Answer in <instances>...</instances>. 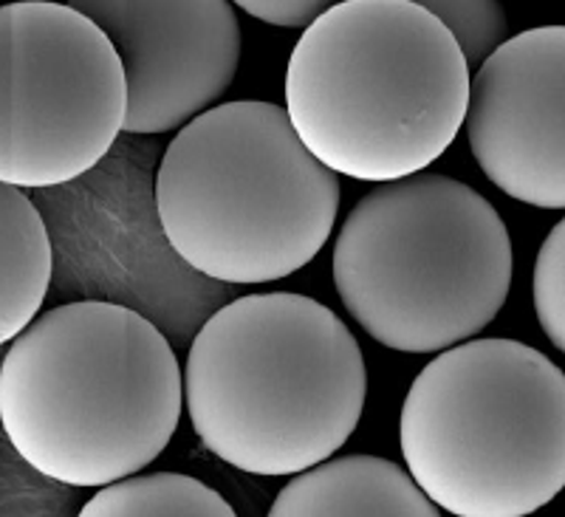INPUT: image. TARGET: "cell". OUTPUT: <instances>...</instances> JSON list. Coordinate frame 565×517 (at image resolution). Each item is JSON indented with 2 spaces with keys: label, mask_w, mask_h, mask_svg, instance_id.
Masks as SVG:
<instances>
[{
  "label": "cell",
  "mask_w": 565,
  "mask_h": 517,
  "mask_svg": "<svg viewBox=\"0 0 565 517\" xmlns=\"http://www.w3.org/2000/svg\"><path fill=\"white\" fill-rule=\"evenodd\" d=\"M512 275V238L498 210L438 172L373 187L334 243L342 306L402 354L469 342L509 300Z\"/></svg>",
  "instance_id": "obj_5"
},
{
  "label": "cell",
  "mask_w": 565,
  "mask_h": 517,
  "mask_svg": "<svg viewBox=\"0 0 565 517\" xmlns=\"http://www.w3.org/2000/svg\"><path fill=\"white\" fill-rule=\"evenodd\" d=\"M52 238L23 190L0 184V345L40 317L52 283Z\"/></svg>",
  "instance_id": "obj_11"
},
{
  "label": "cell",
  "mask_w": 565,
  "mask_h": 517,
  "mask_svg": "<svg viewBox=\"0 0 565 517\" xmlns=\"http://www.w3.org/2000/svg\"><path fill=\"white\" fill-rule=\"evenodd\" d=\"M128 83L125 134H168L215 108L241 65V23L226 0H85Z\"/></svg>",
  "instance_id": "obj_8"
},
{
  "label": "cell",
  "mask_w": 565,
  "mask_h": 517,
  "mask_svg": "<svg viewBox=\"0 0 565 517\" xmlns=\"http://www.w3.org/2000/svg\"><path fill=\"white\" fill-rule=\"evenodd\" d=\"M422 7L447 27L472 74L507 43L509 20L494 0H427Z\"/></svg>",
  "instance_id": "obj_13"
},
{
  "label": "cell",
  "mask_w": 565,
  "mask_h": 517,
  "mask_svg": "<svg viewBox=\"0 0 565 517\" xmlns=\"http://www.w3.org/2000/svg\"><path fill=\"white\" fill-rule=\"evenodd\" d=\"M77 517H238L224 495L181 473L134 475L99 489Z\"/></svg>",
  "instance_id": "obj_12"
},
{
  "label": "cell",
  "mask_w": 565,
  "mask_h": 517,
  "mask_svg": "<svg viewBox=\"0 0 565 517\" xmlns=\"http://www.w3.org/2000/svg\"><path fill=\"white\" fill-rule=\"evenodd\" d=\"M367 397L351 328L306 294H249L206 319L184 365V402L206 450L282 478L331 461Z\"/></svg>",
  "instance_id": "obj_3"
},
{
  "label": "cell",
  "mask_w": 565,
  "mask_h": 517,
  "mask_svg": "<svg viewBox=\"0 0 565 517\" xmlns=\"http://www.w3.org/2000/svg\"><path fill=\"white\" fill-rule=\"evenodd\" d=\"M184 373L164 334L119 303L79 300L40 314L0 365V424L49 481L134 478L175 435Z\"/></svg>",
  "instance_id": "obj_1"
},
{
  "label": "cell",
  "mask_w": 565,
  "mask_h": 517,
  "mask_svg": "<svg viewBox=\"0 0 565 517\" xmlns=\"http://www.w3.org/2000/svg\"><path fill=\"white\" fill-rule=\"evenodd\" d=\"M532 300L548 342L565 357V218H559L534 261Z\"/></svg>",
  "instance_id": "obj_14"
},
{
  "label": "cell",
  "mask_w": 565,
  "mask_h": 517,
  "mask_svg": "<svg viewBox=\"0 0 565 517\" xmlns=\"http://www.w3.org/2000/svg\"><path fill=\"white\" fill-rule=\"evenodd\" d=\"M238 7L252 18L269 23V27L302 29L306 32L331 9V3H326V0H241Z\"/></svg>",
  "instance_id": "obj_15"
},
{
  "label": "cell",
  "mask_w": 565,
  "mask_h": 517,
  "mask_svg": "<svg viewBox=\"0 0 565 517\" xmlns=\"http://www.w3.org/2000/svg\"><path fill=\"white\" fill-rule=\"evenodd\" d=\"M128 116L122 60L71 3L0 7V184L60 187L108 156Z\"/></svg>",
  "instance_id": "obj_7"
},
{
  "label": "cell",
  "mask_w": 565,
  "mask_h": 517,
  "mask_svg": "<svg viewBox=\"0 0 565 517\" xmlns=\"http://www.w3.org/2000/svg\"><path fill=\"white\" fill-rule=\"evenodd\" d=\"M398 441L438 509L534 515L565 489V373L518 339H469L413 379Z\"/></svg>",
  "instance_id": "obj_6"
},
{
  "label": "cell",
  "mask_w": 565,
  "mask_h": 517,
  "mask_svg": "<svg viewBox=\"0 0 565 517\" xmlns=\"http://www.w3.org/2000/svg\"><path fill=\"white\" fill-rule=\"evenodd\" d=\"M469 83L461 49L422 3L345 0L297 40L286 114L322 167L391 184L450 150Z\"/></svg>",
  "instance_id": "obj_2"
},
{
  "label": "cell",
  "mask_w": 565,
  "mask_h": 517,
  "mask_svg": "<svg viewBox=\"0 0 565 517\" xmlns=\"http://www.w3.org/2000/svg\"><path fill=\"white\" fill-rule=\"evenodd\" d=\"M467 139L509 199L565 210V27L514 34L472 74Z\"/></svg>",
  "instance_id": "obj_9"
},
{
  "label": "cell",
  "mask_w": 565,
  "mask_h": 517,
  "mask_svg": "<svg viewBox=\"0 0 565 517\" xmlns=\"http://www.w3.org/2000/svg\"><path fill=\"white\" fill-rule=\"evenodd\" d=\"M175 255L221 283H271L315 261L334 232L340 179L275 103L215 105L175 134L156 172Z\"/></svg>",
  "instance_id": "obj_4"
},
{
  "label": "cell",
  "mask_w": 565,
  "mask_h": 517,
  "mask_svg": "<svg viewBox=\"0 0 565 517\" xmlns=\"http://www.w3.org/2000/svg\"><path fill=\"white\" fill-rule=\"evenodd\" d=\"M266 517H441L407 469L380 455H348L295 475Z\"/></svg>",
  "instance_id": "obj_10"
}]
</instances>
